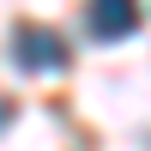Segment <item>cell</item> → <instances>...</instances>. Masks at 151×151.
Segmentation results:
<instances>
[{
	"label": "cell",
	"instance_id": "obj_1",
	"mask_svg": "<svg viewBox=\"0 0 151 151\" xmlns=\"http://www.w3.org/2000/svg\"><path fill=\"white\" fill-rule=\"evenodd\" d=\"M12 60L24 73H60L67 67V42H60L48 24H18L12 30Z\"/></svg>",
	"mask_w": 151,
	"mask_h": 151
},
{
	"label": "cell",
	"instance_id": "obj_2",
	"mask_svg": "<svg viewBox=\"0 0 151 151\" xmlns=\"http://www.w3.org/2000/svg\"><path fill=\"white\" fill-rule=\"evenodd\" d=\"M127 30H139V6H127V0H97L91 6V36H127Z\"/></svg>",
	"mask_w": 151,
	"mask_h": 151
}]
</instances>
